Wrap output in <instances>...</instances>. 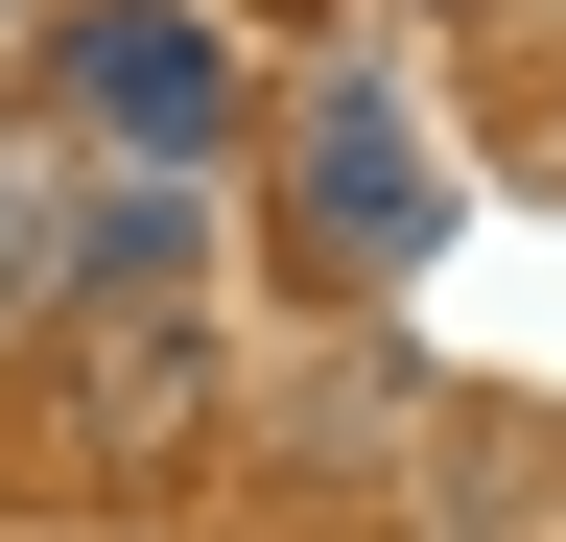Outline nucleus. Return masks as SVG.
I'll return each mask as SVG.
<instances>
[{"instance_id":"nucleus-1","label":"nucleus","mask_w":566,"mask_h":542,"mask_svg":"<svg viewBox=\"0 0 566 542\" xmlns=\"http://www.w3.org/2000/svg\"><path fill=\"white\" fill-rule=\"evenodd\" d=\"M283 166H307V236L354 259V284H401V259L449 236V189H424V142H401V95H378V72H331V95H307V142H283Z\"/></svg>"},{"instance_id":"nucleus-2","label":"nucleus","mask_w":566,"mask_h":542,"mask_svg":"<svg viewBox=\"0 0 566 542\" xmlns=\"http://www.w3.org/2000/svg\"><path fill=\"white\" fill-rule=\"evenodd\" d=\"M71 118H118L142 166H189L212 118H237V47H212L189 0H95V24H71Z\"/></svg>"},{"instance_id":"nucleus-3","label":"nucleus","mask_w":566,"mask_h":542,"mask_svg":"<svg viewBox=\"0 0 566 542\" xmlns=\"http://www.w3.org/2000/svg\"><path fill=\"white\" fill-rule=\"evenodd\" d=\"M71 284H118V307H142V284H189V189H166V166L71 189V213H48V307H71Z\"/></svg>"},{"instance_id":"nucleus-4","label":"nucleus","mask_w":566,"mask_h":542,"mask_svg":"<svg viewBox=\"0 0 566 542\" xmlns=\"http://www.w3.org/2000/svg\"><path fill=\"white\" fill-rule=\"evenodd\" d=\"M0 47H24V0H0Z\"/></svg>"}]
</instances>
